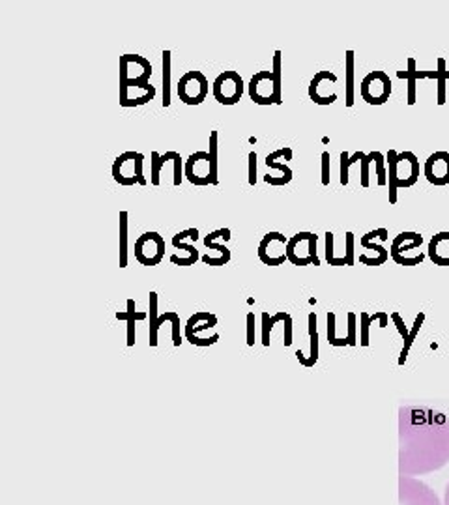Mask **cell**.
I'll list each match as a JSON object with an SVG mask.
<instances>
[{
    "label": "cell",
    "instance_id": "19",
    "mask_svg": "<svg viewBox=\"0 0 449 505\" xmlns=\"http://www.w3.org/2000/svg\"><path fill=\"white\" fill-rule=\"evenodd\" d=\"M326 83H337V75L331 72H319L314 73V77L311 79V83H309V99L314 101L317 105H331L337 101V94H320V89H322Z\"/></svg>",
    "mask_w": 449,
    "mask_h": 505
},
{
    "label": "cell",
    "instance_id": "29",
    "mask_svg": "<svg viewBox=\"0 0 449 505\" xmlns=\"http://www.w3.org/2000/svg\"><path fill=\"white\" fill-rule=\"evenodd\" d=\"M365 156L367 154H363V152H356L354 156H348V152H343V154H341V183H343V186H348L350 165L361 161Z\"/></svg>",
    "mask_w": 449,
    "mask_h": 505
},
{
    "label": "cell",
    "instance_id": "7",
    "mask_svg": "<svg viewBox=\"0 0 449 505\" xmlns=\"http://www.w3.org/2000/svg\"><path fill=\"white\" fill-rule=\"evenodd\" d=\"M210 92V83L203 72L183 73L178 81L176 94L186 105H200Z\"/></svg>",
    "mask_w": 449,
    "mask_h": 505
},
{
    "label": "cell",
    "instance_id": "44",
    "mask_svg": "<svg viewBox=\"0 0 449 505\" xmlns=\"http://www.w3.org/2000/svg\"><path fill=\"white\" fill-rule=\"evenodd\" d=\"M444 505H449V483L445 487V496H444Z\"/></svg>",
    "mask_w": 449,
    "mask_h": 505
},
{
    "label": "cell",
    "instance_id": "26",
    "mask_svg": "<svg viewBox=\"0 0 449 505\" xmlns=\"http://www.w3.org/2000/svg\"><path fill=\"white\" fill-rule=\"evenodd\" d=\"M116 318L118 320H127V344L130 346H133V343H135V318H139V320H142V318H147V314L144 313H135V302L133 300H127V311L125 313H118L116 314Z\"/></svg>",
    "mask_w": 449,
    "mask_h": 505
},
{
    "label": "cell",
    "instance_id": "1",
    "mask_svg": "<svg viewBox=\"0 0 449 505\" xmlns=\"http://www.w3.org/2000/svg\"><path fill=\"white\" fill-rule=\"evenodd\" d=\"M401 429L399 474L425 475L449 463V421L431 410H408Z\"/></svg>",
    "mask_w": 449,
    "mask_h": 505
},
{
    "label": "cell",
    "instance_id": "12",
    "mask_svg": "<svg viewBox=\"0 0 449 505\" xmlns=\"http://www.w3.org/2000/svg\"><path fill=\"white\" fill-rule=\"evenodd\" d=\"M288 238L281 232H268L258 244V259L266 266H281L287 262Z\"/></svg>",
    "mask_w": 449,
    "mask_h": 505
},
{
    "label": "cell",
    "instance_id": "6",
    "mask_svg": "<svg viewBox=\"0 0 449 505\" xmlns=\"http://www.w3.org/2000/svg\"><path fill=\"white\" fill-rule=\"evenodd\" d=\"M152 64L141 55H124L120 57V86L135 89L150 83Z\"/></svg>",
    "mask_w": 449,
    "mask_h": 505
},
{
    "label": "cell",
    "instance_id": "21",
    "mask_svg": "<svg viewBox=\"0 0 449 505\" xmlns=\"http://www.w3.org/2000/svg\"><path fill=\"white\" fill-rule=\"evenodd\" d=\"M217 324V318L215 314L210 313H195L193 317L188 320V326H186V337L189 339V343L197 344V346H203V339H200V331L204 329L214 328Z\"/></svg>",
    "mask_w": 449,
    "mask_h": 505
},
{
    "label": "cell",
    "instance_id": "30",
    "mask_svg": "<svg viewBox=\"0 0 449 505\" xmlns=\"http://www.w3.org/2000/svg\"><path fill=\"white\" fill-rule=\"evenodd\" d=\"M163 156H165L167 163L169 161L173 163V167H174L173 186H174V188H180V183H182V180H183V163H186V161H183L182 156H180V154H178V152H174V150L165 152Z\"/></svg>",
    "mask_w": 449,
    "mask_h": 505
},
{
    "label": "cell",
    "instance_id": "33",
    "mask_svg": "<svg viewBox=\"0 0 449 505\" xmlns=\"http://www.w3.org/2000/svg\"><path fill=\"white\" fill-rule=\"evenodd\" d=\"M287 318V313H277L275 317L270 318V314L264 313L262 314V344L264 346H268L270 344V331H272L273 324L281 322V320H285Z\"/></svg>",
    "mask_w": 449,
    "mask_h": 505
},
{
    "label": "cell",
    "instance_id": "14",
    "mask_svg": "<svg viewBox=\"0 0 449 505\" xmlns=\"http://www.w3.org/2000/svg\"><path fill=\"white\" fill-rule=\"evenodd\" d=\"M220 238H232L230 236V229H217L214 232H208V236H204V247L208 249L206 255L200 256V261L206 266H227L230 262V249L227 245L217 244Z\"/></svg>",
    "mask_w": 449,
    "mask_h": 505
},
{
    "label": "cell",
    "instance_id": "8",
    "mask_svg": "<svg viewBox=\"0 0 449 505\" xmlns=\"http://www.w3.org/2000/svg\"><path fill=\"white\" fill-rule=\"evenodd\" d=\"M246 84L238 72H223L212 84V94L221 105H236L244 96Z\"/></svg>",
    "mask_w": 449,
    "mask_h": 505
},
{
    "label": "cell",
    "instance_id": "38",
    "mask_svg": "<svg viewBox=\"0 0 449 505\" xmlns=\"http://www.w3.org/2000/svg\"><path fill=\"white\" fill-rule=\"evenodd\" d=\"M371 161H375V152H371V154H367V156L360 161V165H361V172H360L361 188H369V165H371Z\"/></svg>",
    "mask_w": 449,
    "mask_h": 505
},
{
    "label": "cell",
    "instance_id": "11",
    "mask_svg": "<svg viewBox=\"0 0 449 505\" xmlns=\"http://www.w3.org/2000/svg\"><path fill=\"white\" fill-rule=\"evenodd\" d=\"M424 244V236L418 234V232H401V234L392 242V249H390V255H392L393 262L399 266H419L425 261V255L419 253L418 256H408V253L414 249H419Z\"/></svg>",
    "mask_w": 449,
    "mask_h": 505
},
{
    "label": "cell",
    "instance_id": "41",
    "mask_svg": "<svg viewBox=\"0 0 449 505\" xmlns=\"http://www.w3.org/2000/svg\"><path fill=\"white\" fill-rule=\"evenodd\" d=\"M322 186H329V152H322Z\"/></svg>",
    "mask_w": 449,
    "mask_h": 505
},
{
    "label": "cell",
    "instance_id": "32",
    "mask_svg": "<svg viewBox=\"0 0 449 505\" xmlns=\"http://www.w3.org/2000/svg\"><path fill=\"white\" fill-rule=\"evenodd\" d=\"M150 159V182L152 186H159V183H161L159 176H161V171L163 167H165L167 159H165V156H161V154H157V152H152Z\"/></svg>",
    "mask_w": 449,
    "mask_h": 505
},
{
    "label": "cell",
    "instance_id": "27",
    "mask_svg": "<svg viewBox=\"0 0 449 505\" xmlns=\"http://www.w3.org/2000/svg\"><path fill=\"white\" fill-rule=\"evenodd\" d=\"M161 64H163V107H171V51L165 49L161 52Z\"/></svg>",
    "mask_w": 449,
    "mask_h": 505
},
{
    "label": "cell",
    "instance_id": "18",
    "mask_svg": "<svg viewBox=\"0 0 449 505\" xmlns=\"http://www.w3.org/2000/svg\"><path fill=\"white\" fill-rule=\"evenodd\" d=\"M425 178L433 186H448L449 183V154L448 152H434L425 161Z\"/></svg>",
    "mask_w": 449,
    "mask_h": 505
},
{
    "label": "cell",
    "instance_id": "36",
    "mask_svg": "<svg viewBox=\"0 0 449 505\" xmlns=\"http://www.w3.org/2000/svg\"><path fill=\"white\" fill-rule=\"evenodd\" d=\"M309 329H311V339H313V344H311V356H309L307 363H305V367H309V365H313L314 361H317V317L314 314H309Z\"/></svg>",
    "mask_w": 449,
    "mask_h": 505
},
{
    "label": "cell",
    "instance_id": "40",
    "mask_svg": "<svg viewBox=\"0 0 449 505\" xmlns=\"http://www.w3.org/2000/svg\"><path fill=\"white\" fill-rule=\"evenodd\" d=\"M249 186L256 183V152H249V176H247Z\"/></svg>",
    "mask_w": 449,
    "mask_h": 505
},
{
    "label": "cell",
    "instance_id": "10",
    "mask_svg": "<svg viewBox=\"0 0 449 505\" xmlns=\"http://www.w3.org/2000/svg\"><path fill=\"white\" fill-rule=\"evenodd\" d=\"M135 261L142 266H157L165 256V240L159 232L148 230L135 242Z\"/></svg>",
    "mask_w": 449,
    "mask_h": 505
},
{
    "label": "cell",
    "instance_id": "39",
    "mask_svg": "<svg viewBox=\"0 0 449 505\" xmlns=\"http://www.w3.org/2000/svg\"><path fill=\"white\" fill-rule=\"evenodd\" d=\"M345 259L348 262V266L356 264V256H354V234L352 232H346L345 234Z\"/></svg>",
    "mask_w": 449,
    "mask_h": 505
},
{
    "label": "cell",
    "instance_id": "16",
    "mask_svg": "<svg viewBox=\"0 0 449 505\" xmlns=\"http://www.w3.org/2000/svg\"><path fill=\"white\" fill-rule=\"evenodd\" d=\"M137 157H139V152H124L120 156L116 157L115 163H113V178H115L116 183L120 186H135L139 183L137 180Z\"/></svg>",
    "mask_w": 449,
    "mask_h": 505
},
{
    "label": "cell",
    "instance_id": "9",
    "mask_svg": "<svg viewBox=\"0 0 449 505\" xmlns=\"http://www.w3.org/2000/svg\"><path fill=\"white\" fill-rule=\"evenodd\" d=\"M392 79L386 72L367 73L360 84V96L369 105H384L392 96Z\"/></svg>",
    "mask_w": 449,
    "mask_h": 505
},
{
    "label": "cell",
    "instance_id": "5",
    "mask_svg": "<svg viewBox=\"0 0 449 505\" xmlns=\"http://www.w3.org/2000/svg\"><path fill=\"white\" fill-rule=\"evenodd\" d=\"M399 504L401 505H442L438 494L424 481L401 475L399 477Z\"/></svg>",
    "mask_w": 449,
    "mask_h": 505
},
{
    "label": "cell",
    "instance_id": "15",
    "mask_svg": "<svg viewBox=\"0 0 449 505\" xmlns=\"http://www.w3.org/2000/svg\"><path fill=\"white\" fill-rule=\"evenodd\" d=\"M183 176L193 186H212L208 152H195L183 163Z\"/></svg>",
    "mask_w": 449,
    "mask_h": 505
},
{
    "label": "cell",
    "instance_id": "35",
    "mask_svg": "<svg viewBox=\"0 0 449 505\" xmlns=\"http://www.w3.org/2000/svg\"><path fill=\"white\" fill-rule=\"evenodd\" d=\"M375 169H376V178H378V186H387L386 156L380 154V152H375Z\"/></svg>",
    "mask_w": 449,
    "mask_h": 505
},
{
    "label": "cell",
    "instance_id": "17",
    "mask_svg": "<svg viewBox=\"0 0 449 505\" xmlns=\"http://www.w3.org/2000/svg\"><path fill=\"white\" fill-rule=\"evenodd\" d=\"M195 232H197V229H186L173 236V242H171V244H173L174 249L180 251V253L171 255V262H173L174 266H193L195 262L200 259L197 247L186 244V238H191Z\"/></svg>",
    "mask_w": 449,
    "mask_h": 505
},
{
    "label": "cell",
    "instance_id": "2",
    "mask_svg": "<svg viewBox=\"0 0 449 505\" xmlns=\"http://www.w3.org/2000/svg\"><path fill=\"white\" fill-rule=\"evenodd\" d=\"M387 163V188H390V204H397V189L412 188L419 180V159L412 152L390 150L386 156Z\"/></svg>",
    "mask_w": 449,
    "mask_h": 505
},
{
    "label": "cell",
    "instance_id": "31",
    "mask_svg": "<svg viewBox=\"0 0 449 505\" xmlns=\"http://www.w3.org/2000/svg\"><path fill=\"white\" fill-rule=\"evenodd\" d=\"M449 79V69L445 68L444 58H438V69H436V83H438V98L436 103L444 105L445 103V81Z\"/></svg>",
    "mask_w": 449,
    "mask_h": 505
},
{
    "label": "cell",
    "instance_id": "24",
    "mask_svg": "<svg viewBox=\"0 0 449 505\" xmlns=\"http://www.w3.org/2000/svg\"><path fill=\"white\" fill-rule=\"evenodd\" d=\"M210 172H212V186L220 183V133H210Z\"/></svg>",
    "mask_w": 449,
    "mask_h": 505
},
{
    "label": "cell",
    "instance_id": "42",
    "mask_svg": "<svg viewBox=\"0 0 449 505\" xmlns=\"http://www.w3.org/2000/svg\"><path fill=\"white\" fill-rule=\"evenodd\" d=\"M255 343V314L251 313L247 317V344Z\"/></svg>",
    "mask_w": 449,
    "mask_h": 505
},
{
    "label": "cell",
    "instance_id": "23",
    "mask_svg": "<svg viewBox=\"0 0 449 505\" xmlns=\"http://www.w3.org/2000/svg\"><path fill=\"white\" fill-rule=\"evenodd\" d=\"M354 51L345 55V105L354 107Z\"/></svg>",
    "mask_w": 449,
    "mask_h": 505
},
{
    "label": "cell",
    "instance_id": "3",
    "mask_svg": "<svg viewBox=\"0 0 449 505\" xmlns=\"http://www.w3.org/2000/svg\"><path fill=\"white\" fill-rule=\"evenodd\" d=\"M281 51L273 55L272 72H256L247 84V94L256 105H279L283 103V69Z\"/></svg>",
    "mask_w": 449,
    "mask_h": 505
},
{
    "label": "cell",
    "instance_id": "43",
    "mask_svg": "<svg viewBox=\"0 0 449 505\" xmlns=\"http://www.w3.org/2000/svg\"><path fill=\"white\" fill-rule=\"evenodd\" d=\"M361 320H363V341H361V343L367 344V324H369V317H367V314H361Z\"/></svg>",
    "mask_w": 449,
    "mask_h": 505
},
{
    "label": "cell",
    "instance_id": "37",
    "mask_svg": "<svg viewBox=\"0 0 449 505\" xmlns=\"http://www.w3.org/2000/svg\"><path fill=\"white\" fill-rule=\"evenodd\" d=\"M266 167L268 169H273V171H279L285 178H288L290 182H292V169L288 167V165H285V163H277L275 157L272 156V154H268L266 156Z\"/></svg>",
    "mask_w": 449,
    "mask_h": 505
},
{
    "label": "cell",
    "instance_id": "13",
    "mask_svg": "<svg viewBox=\"0 0 449 505\" xmlns=\"http://www.w3.org/2000/svg\"><path fill=\"white\" fill-rule=\"evenodd\" d=\"M375 238H378L380 242H386L390 238L386 229H376L367 232V234L361 236V247L367 249L369 253H361L360 255V262L365 266H382L386 264L387 259H390V253L386 251V247L380 244H375Z\"/></svg>",
    "mask_w": 449,
    "mask_h": 505
},
{
    "label": "cell",
    "instance_id": "28",
    "mask_svg": "<svg viewBox=\"0 0 449 505\" xmlns=\"http://www.w3.org/2000/svg\"><path fill=\"white\" fill-rule=\"evenodd\" d=\"M130 214L122 210L120 212V268L127 266V230H130Z\"/></svg>",
    "mask_w": 449,
    "mask_h": 505
},
{
    "label": "cell",
    "instance_id": "25",
    "mask_svg": "<svg viewBox=\"0 0 449 505\" xmlns=\"http://www.w3.org/2000/svg\"><path fill=\"white\" fill-rule=\"evenodd\" d=\"M399 79H407L408 81V96H407V103L414 105L416 103V84L419 81V69L416 68V60L414 58H408V69L407 72H397Z\"/></svg>",
    "mask_w": 449,
    "mask_h": 505
},
{
    "label": "cell",
    "instance_id": "20",
    "mask_svg": "<svg viewBox=\"0 0 449 505\" xmlns=\"http://www.w3.org/2000/svg\"><path fill=\"white\" fill-rule=\"evenodd\" d=\"M156 98V86L150 83L135 86V89H125L120 86V105L122 107H141V105L150 103Z\"/></svg>",
    "mask_w": 449,
    "mask_h": 505
},
{
    "label": "cell",
    "instance_id": "22",
    "mask_svg": "<svg viewBox=\"0 0 449 505\" xmlns=\"http://www.w3.org/2000/svg\"><path fill=\"white\" fill-rule=\"evenodd\" d=\"M428 259L436 266H449V232H438L428 242Z\"/></svg>",
    "mask_w": 449,
    "mask_h": 505
},
{
    "label": "cell",
    "instance_id": "34",
    "mask_svg": "<svg viewBox=\"0 0 449 505\" xmlns=\"http://www.w3.org/2000/svg\"><path fill=\"white\" fill-rule=\"evenodd\" d=\"M334 232H326L324 234V242H326V261H328L329 266H348V262H346L345 256H335V251H334Z\"/></svg>",
    "mask_w": 449,
    "mask_h": 505
},
{
    "label": "cell",
    "instance_id": "4",
    "mask_svg": "<svg viewBox=\"0 0 449 505\" xmlns=\"http://www.w3.org/2000/svg\"><path fill=\"white\" fill-rule=\"evenodd\" d=\"M319 236L314 232H298L288 238L287 261L292 266H320V259L317 255Z\"/></svg>",
    "mask_w": 449,
    "mask_h": 505
}]
</instances>
